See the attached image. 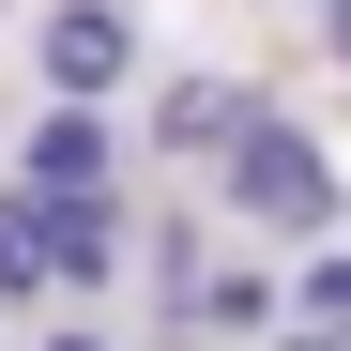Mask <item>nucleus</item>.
Masks as SVG:
<instances>
[{"label": "nucleus", "instance_id": "2", "mask_svg": "<svg viewBox=\"0 0 351 351\" xmlns=\"http://www.w3.org/2000/svg\"><path fill=\"white\" fill-rule=\"evenodd\" d=\"M31 62H46V92H77V107H107V92L138 77V16H123V0H62V16L31 31Z\"/></svg>", "mask_w": 351, "mask_h": 351}, {"label": "nucleus", "instance_id": "7", "mask_svg": "<svg viewBox=\"0 0 351 351\" xmlns=\"http://www.w3.org/2000/svg\"><path fill=\"white\" fill-rule=\"evenodd\" d=\"M275 351H351V336H306V321H290V336H275Z\"/></svg>", "mask_w": 351, "mask_h": 351}, {"label": "nucleus", "instance_id": "3", "mask_svg": "<svg viewBox=\"0 0 351 351\" xmlns=\"http://www.w3.org/2000/svg\"><path fill=\"white\" fill-rule=\"evenodd\" d=\"M107 168H123V153H107V123H92L77 92L16 138V184H31V199H107Z\"/></svg>", "mask_w": 351, "mask_h": 351}, {"label": "nucleus", "instance_id": "1", "mask_svg": "<svg viewBox=\"0 0 351 351\" xmlns=\"http://www.w3.org/2000/svg\"><path fill=\"white\" fill-rule=\"evenodd\" d=\"M214 199L245 229H275V245H321V229H336V168H321L306 123H260V107H245V138L214 153Z\"/></svg>", "mask_w": 351, "mask_h": 351}, {"label": "nucleus", "instance_id": "8", "mask_svg": "<svg viewBox=\"0 0 351 351\" xmlns=\"http://www.w3.org/2000/svg\"><path fill=\"white\" fill-rule=\"evenodd\" d=\"M336 62H351V0H336Z\"/></svg>", "mask_w": 351, "mask_h": 351}, {"label": "nucleus", "instance_id": "4", "mask_svg": "<svg viewBox=\"0 0 351 351\" xmlns=\"http://www.w3.org/2000/svg\"><path fill=\"white\" fill-rule=\"evenodd\" d=\"M229 138H245V92H229V77H199V92L153 107V153H229Z\"/></svg>", "mask_w": 351, "mask_h": 351}, {"label": "nucleus", "instance_id": "6", "mask_svg": "<svg viewBox=\"0 0 351 351\" xmlns=\"http://www.w3.org/2000/svg\"><path fill=\"white\" fill-rule=\"evenodd\" d=\"M290 321H306V336H351V245H321L306 275H290Z\"/></svg>", "mask_w": 351, "mask_h": 351}, {"label": "nucleus", "instance_id": "5", "mask_svg": "<svg viewBox=\"0 0 351 351\" xmlns=\"http://www.w3.org/2000/svg\"><path fill=\"white\" fill-rule=\"evenodd\" d=\"M184 306H199L214 336H275V275H199Z\"/></svg>", "mask_w": 351, "mask_h": 351}]
</instances>
